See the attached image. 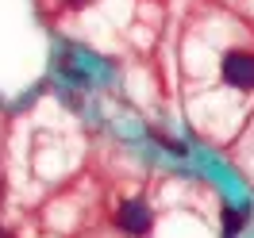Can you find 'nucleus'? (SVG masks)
<instances>
[{
	"mask_svg": "<svg viewBox=\"0 0 254 238\" xmlns=\"http://www.w3.org/2000/svg\"><path fill=\"white\" fill-rule=\"evenodd\" d=\"M0 238H8V235H0Z\"/></svg>",
	"mask_w": 254,
	"mask_h": 238,
	"instance_id": "5",
	"label": "nucleus"
},
{
	"mask_svg": "<svg viewBox=\"0 0 254 238\" xmlns=\"http://www.w3.org/2000/svg\"><path fill=\"white\" fill-rule=\"evenodd\" d=\"M69 4H73V8H81V4H85V0H69Z\"/></svg>",
	"mask_w": 254,
	"mask_h": 238,
	"instance_id": "4",
	"label": "nucleus"
},
{
	"mask_svg": "<svg viewBox=\"0 0 254 238\" xmlns=\"http://www.w3.org/2000/svg\"><path fill=\"white\" fill-rule=\"evenodd\" d=\"M239 227H243V215H239V211H227V223H223V235H227V238H235V235H239Z\"/></svg>",
	"mask_w": 254,
	"mask_h": 238,
	"instance_id": "3",
	"label": "nucleus"
},
{
	"mask_svg": "<svg viewBox=\"0 0 254 238\" xmlns=\"http://www.w3.org/2000/svg\"><path fill=\"white\" fill-rule=\"evenodd\" d=\"M223 81L231 85V89H254V54H243V50H235V54H227L223 58Z\"/></svg>",
	"mask_w": 254,
	"mask_h": 238,
	"instance_id": "1",
	"label": "nucleus"
},
{
	"mask_svg": "<svg viewBox=\"0 0 254 238\" xmlns=\"http://www.w3.org/2000/svg\"><path fill=\"white\" fill-rule=\"evenodd\" d=\"M120 227H124L127 235H146V231H150V211H146V204H139V200L124 204L120 207Z\"/></svg>",
	"mask_w": 254,
	"mask_h": 238,
	"instance_id": "2",
	"label": "nucleus"
}]
</instances>
